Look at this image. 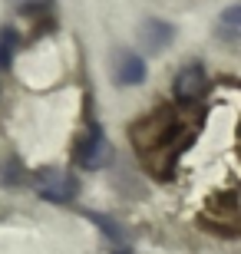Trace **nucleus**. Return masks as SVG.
<instances>
[{
	"label": "nucleus",
	"instance_id": "f257e3e1",
	"mask_svg": "<svg viewBox=\"0 0 241 254\" xmlns=\"http://www.w3.org/2000/svg\"><path fill=\"white\" fill-rule=\"evenodd\" d=\"M33 191L40 198H47L53 205H66V201H73L76 191H80V182L70 169H60V165H43V169L33 172Z\"/></svg>",
	"mask_w": 241,
	"mask_h": 254
},
{
	"label": "nucleus",
	"instance_id": "f03ea898",
	"mask_svg": "<svg viewBox=\"0 0 241 254\" xmlns=\"http://www.w3.org/2000/svg\"><path fill=\"white\" fill-rule=\"evenodd\" d=\"M109 159H112V149H109V142H106V132H102L99 123L89 119L86 132L80 135V142H76V162H80L83 169L93 172V169H102Z\"/></svg>",
	"mask_w": 241,
	"mask_h": 254
},
{
	"label": "nucleus",
	"instance_id": "7ed1b4c3",
	"mask_svg": "<svg viewBox=\"0 0 241 254\" xmlns=\"http://www.w3.org/2000/svg\"><path fill=\"white\" fill-rule=\"evenodd\" d=\"M172 89H175V99L182 106H195L205 93H208V73H205V66L198 63V60H188V63L175 73Z\"/></svg>",
	"mask_w": 241,
	"mask_h": 254
},
{
	"label": "nucleus",
	"instance_id": "20e7f679",
	"mask_svg": "<svg viewBox=\"0 0 241 254\" xmlns=\"http://www.w3.org/2000/svg\"><path fill=\"white\" fill-rule=\"evenodd\" d=\"M112 79L119 86H139L146 79V60L139 53H119L112 63Z\"/></svg>",
	"mask_w": 241,
	"mask_h": 254
},
{
	"label": "nucleus",
	"instance_id": "39448f33",
	"mask_svg": "<svg viewBox=\"0 0 241 254\" xmlns=\"http://www.w3.org/2000/svg\"><path fill=\"white\" fill-rule=\"evenodd\" d=\"M172 37H175V27L172 23H165V20H146L142 23V47L149 50V53H159V50H165L168 43H172Z\"/></svg>",
	"mask_w": 241,
	"mask_h": 254
},
{
	"label": "nucleus",
	"instance_id": "423d86ee",
	"mask_svg": "<svg viewBox=\"0 0 241 254\" xmlns=\"http://www.w3.org/2000/svg\"><path fill=\"white\" fill-rule=\"evenodd\" d=\"M215 33H218V40H222V43H235V40H241V3L228 7L222 17H218Z\"/></svg>",
	"mask_w": 241,
	"mask_h": 254
},
{
	"label": "nucleus",
	"instance_id": "0eeeda50",
	"mask_svg": "<svg viewBox=\"0 0 241 254\" xmlns=\"http://www.w3.org/2000/svg\"><path fill=\"white\" fill-rule=\"evenodd\" d=\"M17 47H20L17 30H13V27H3V30H0V66H10V60H13Z\"/></svg>",
	"mask_w": 241,
	"mask_h": 254
},
{
	"label": "nucleus",
	"instance_id": "6e6552de",
	"mask_svg": "<svg viewBox=\"0 0 241 254\" xmlns=\"http://www.w3.org/2000/svg\"><path fill=\"white\" fill-rule=\"evenodd\" d=\"M17 10H40V7H50V0H10Z\"/></svg>",
	"mask_w": 241,
	"mask_h": 254
}]
</instances>
